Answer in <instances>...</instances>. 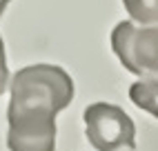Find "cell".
<instances>
[{"instance_id":"obj_2","label":"cell","mask_w":158,"mask_h":151,"mask_svg":"<svg viewBox=\"0 0 158 151\" xmlns=\"http://www.w3.org/2000/svg\"><path fill=\"white\" fill-rule=\"evenodd\" d=\"M111 49L131 73L158 76V25L138 27L134 20H123L111 31Z\"/></svg>"},{"instance_id":"obj_6","label":"cell","mask_w":158,"mask_h":151,"mask_svg":"<svg viewBox=\"0 0 158 151\" xmlns=\"http://www.w3.org/2000/svg\"><path fill=\"white\" fill-rule=\"evenodd\" d=\"M7 80H9V69H7V58H5V42L0 38V96L7 89Z\"/></svg>"},{"instance_id":"obj_1","label":"cell","mask_w":158,"mask_h":151,"mask_svg":"<svg viewBox=\"0 0 158 151\" xmlns=\"http://www.w3.org/2000/svg\"><path fill=\"white\" fill-rule=\"evenodd\" d=\"M73 100L71 76L56 64H29L11 78L7 107L9 151H54L56 113Z\"/></svg>"},{"instance_id":"obj_4","label":"cell","mask_w":158,"mask_h":151,"mask_svg":"<svg viewBox=\"0 0 158 151\" xmlns=\"http://www.w3.org/2000/svg\"><path fill=\"white\" fill-rule=\"evenodd\" d=\"M129 98L138 109L158 118V76H145L129 87Z\"/></svg>"},{"instance_id":"obj_7","label":"cell","mask_w":158,"mask_h":151,"mask_svg":"<svg viewBox=\"0 0 158 151\" xmlns=\"http://www.w3.org/2000/svg\"><path fill=\"white\" fill-rule=\"evenodd\" d=\"M11 2V0H0V16L5 14V9H7V5Z\"/></svg>"},{"instance_id":"obj_3","label":"cell","mask_w":158,"mask_h":151,"mask_svg":"<svg viewBox=\"0 0 158 151\" xmlns=\"http://www.w3.org/2000/svg\"><path fill=\"white\" fill-rule=\"evenodd\" d=\"M87 140L98 151H134L136 124L120 107L94 102L85 109Z\"/></svg>"},{"instance_id":"obj_5","label":"cell","mask_w":158,"mask_h":151,"mask_svg":"<svg viewBox=\"0 0 158 151\" xmlns=\"http://www.w3.org/2000/svg\"><path fill=\"white\" fill-rule=\"evenodd\" d=\"M123 5L134 22L158 25V0H123Z\"/></svg>"}]
</instances>
